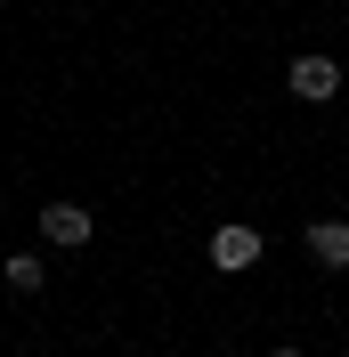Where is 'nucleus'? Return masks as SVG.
Segmentation results:
<instances>
[{"label":"nucleus","mask_w":349,"mask_h":357,"mask_svg":"<svg viewBox=\"0 0 349 357\" xmlns=\"http://www.w3.org/2000/svg\"><path fill=\"white\" fill-rule=\"evenodd\" d=\"M268 357H301V349H292V341H284V349H268Z\"/></svg>","instance_id":"obj_6"},{"label":"nucleus","mask_w":349,"mask_h":357,"mask_svg":"<svg viewBox=\"0 0 349 357\" xmlns=\"http://www.w3.org/2000/svg\"><path fill=\"white\" fill-rule=\"evenodd\" d=\"M0 284H8V292H24V301H33V292L49 284V268L33 260V252H8V260H0Z\"/></svg>","instance_id":"obj_5"},{"label":"nucleus","mask_w":349,"mask_h":357,"mask_svg":"<svg viewBox=\"0 0 349 357\" xmlns=\"http://www.w3.org/2000/svg\"><path fill=\"white\" fill-rule=\"evenodd\" d=\"M41 236L57 252H89V211L82 203H41Z\"/></svg>","instance_id":"obj_3"},{"label":"nucleus","mask_w":349,"mask_h":357,"mask_svg":"<svg viewBox=\"0 0 349 357\" xmlns=\"http://www.w3.org/2000/svg\"><path fill=\"white\" fill-rule=\"evenodd\" d=\"M341 82H349V73L333 66L325 49H301V57L284 66V89H292L301 106H333V98H341Z\"/></svg>","instance_id":"obj_1"},{"label":"nucleus","mask_w":349,"mask_h":357,"mask_svg":"<svg viewBox=\"0 0 349 357\" xmlns=\"http://www.w3.org/2000/svg\"><path fill=\"white\" fill-rule=\"evenodd\" d=\"M203 252H211L219 276H244V268L260 260V227H252V220H228V227H211V244H203Z\"/></svg>","instance_id":"obj_2"},{"label":"nucleus","mask_w":349,"mask_h":357,"mask_svg":"<svg viewBox=\"0 0 349 357\" xmlns=\"http://www.w3.org/2000/svg\"><path fill=\"white\" fill-rule=\"evenodd\" d=\"M301 244H309V260H317V268H333V276H341V268H349V220H309Z\"/></svg>","instance_id":"obj_4"}]
</instances>
